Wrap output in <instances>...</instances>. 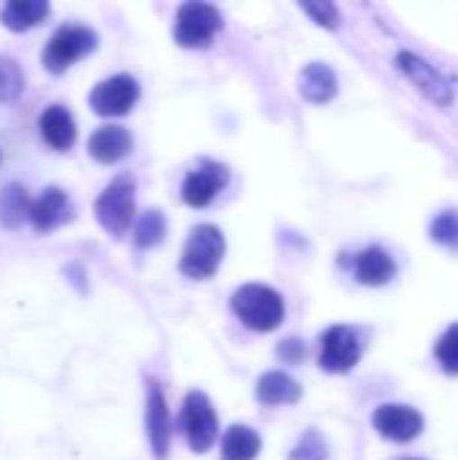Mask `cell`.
<instances>
[{
    "label": "cell",
    "mask_w": 458,
    "mask_h": 460,
    "mask_svg": "<svg viewBox=\"0 0 458 460\" xmlns=\"http://www.w3.org/2000/svg\"><path fill=\"white\" fill-rule=\"evenodd\" d=\"M302 388L297 380H292L283 372H267L256 383V399L267 407H281V404H294L300 402Z\"/></svg>",
    "instance_id": "obj_17"
},
{
    "label": "cell",
    "mask_w": 458,
    "mask_h": 460,
    "mask_svg": "<svg viewBox=\"0 0 458 460\" xmlns=\"http://www.w3.org/2000/svg\"><path fill=\"white\" fill-rule=\"evenodd\" d=\"M49 3L46 0H11L3 5V24L13 32H24L35 24H40L49 16Z\"/></svg>",
    "instance_id": "obj_19"
},
{
    "label": "cell",
    "mask_w": 458,
    "mask_h": 460,
    "mask_svg": "<svg viewBox=\"0 0 458 460\" xmlns=\"http://www.w3.org/2000/svg\"><path fill=\"white\" fill-rule=\"evenodd\" d=\"M94 216L108 234L121 237L135 221V181L130 175L113 178L97 197Z\"/></svg>",
    "instance_id": "obj_2"
},
{
    "label": "cell",
    "mask_w": 458,
    "mask_h": 460,
    "mask_svg": "<svg viewBox=\"0 0 458 460\" xmlns=\"http://www.w3.org/2000/svg\"><path fill=\"white\" fill-rule=\"evenodd\" d=\"M278 356L283 358V361H302V356H305V345L300 342V340H286V342H281V348H278Z\"/></svg>",
    "instance_id": "obj_28"
},
{
    "label": "cell",
    "mask_w": 458,
    "mask_h": 460,
    "mask_svg": "<svg viewBox=\"0 0 458 460\" xmlns=\"http://www.w3.org/2000/svg\"><path fill=\"white\" fill-rule=\"evenodd\" d=\"M73 202L67 199V194L57 186H49L40 191V197L32 202L30 208V221L38 232H51L67 221H73Z\"/></svg>",
    "instance_id": "obj_12"
},
{
    "label": "cell",
    "mask_w": 458,
    "mask_h": 460,
    "mask_svg": "<svg viewBox=\"0 0 458 460\" xmlns=\"http://www.w3.org/2000/svg\"><path fill=\"white\" fill-rule=\"evenodd\" d=\"M300 92L308 102H329L337 92V75L329 65L324 62H310L302 73H300Z\"/></svg>",
    "instance_id": "obj_16"
},
{
    "label": "cell",
    "mask_w": 458,
    "mask_h": 460,
    "mask_svg": "<svg viewBox=\"0 0 458 460\" xmlns=\"http://www.w3.org/2000/svg\"><path fill=\"white\" fill-rule=\"evenodd\" d=\"M38 129L43 140L57 151H67L76 143V121L65 105H49L38 119Z\"/></svg>",
    "instance_id": "obj_15"
},
{
    "label": "cell",
    "mask_w": 458,
    "mask_h": 460,
    "mask_svg": "<svg viewBox=\"0 0 458 460\" xmlns=\"http://www.w3.org/2000/svg\"><path fill=\"white\" fill-rule=\"evenodd\" d=\"M229 170L219 162H202L197 170H192L184 181V202L192 208H205L216 199V194L227 186Z\"/></svg>",
    "instance_id": "obj_10"
},
{
    "label": "cell",
    "mask_w": 458,
    "mask_h": 460,
    "mask_svg": "<svg viewBox=\"0 0 458 460\" xmlns=\"http://www.w3.org/2000/svg\"><path fill=\"white\" fill-rule=\"evenodd\" d=\"M221 30V13L211 3H184L175 13L173 38L184 49L208 46Z\"/></svg>",
    "instance_id": "obj_5"
},
{
    "label": "cell",
    "mask_w": 458,
    "mask_h": 460,
    "mask_svg": "<svg viewBox=\"0 0 458 460\" xmlns=\"http://www.w3.org/2000/svg\"><path fill=\"white\" fill-rule=\"evenodd\" d=\"M432 237L435 243L445 245V248H454L458 251V213L456 210H448V213H440L432 224Z\"/></svg>",
    "instance_id": "obj_24"
},
{
    "label": "cell",
    "mask_w": 458,
    "mask_h": 460,
    "mask_svg": "<svg viewBox=\"0 0 458 460\" xmlns=\"http://www.w3.org/2000/svg\"><path fill=\"white\" fill-rule=\"evenodd\" d=\"M130 151H132V135L124 127H119V124L97 127L92 132V137H89V154L100 164L121 162Z\"/></svg>",
    "instance_id": "obj_14"
},
{
    "label": "cell",
    "mask_w": 458,
    "mask_h": 460,
    "mask_svg": "<svg viewBox=\"0 0 458 460\" xmlns=\"http://www.w3.org/2000/svg\"><path fill=\"white\" fill-rule=\"evenodd\" d=\"M221 259H224V234L211 224H200L189 232V243L181 256V272L192 280H205L216 275Z\"/></svg>",
    "instance_id": "obj_3"
},
{
    "label": "cell",
    "mask_w": 458,
    "mask_h": 460,
    "mask_svg": "<svg viewBox=\"0 0 458 460\" xmlns=\"http://www.w3.org/2000/svg\"><path fill=\"white\" fill-rule=\"evenodd\" d=\"M397 275L394 259L383 248H367L356 259V278L364 286H386Z\"/></svg>",
    "instance_id": "obj_18"
},
{
    "label": "cell",
    "mask_w": 458,
    "mask_h": 460,
    "mask_svg": "<svg viewBox=\"0 0 458 460\" xmlns=\"http://www.w3.org/2000/svg\"><path fill=\"white\" fill-rule=\"evenodd\" d=\"M435 353H437V361L443 364L445 372L458 375V323L456 326H451V329L440 337Z\"/></svg>",
    "instance_id": "obj_25"
},
{
    "label": "cell",
    "mask_w": 458,
    "mask_h": 460,
    "mask_svg": "<svg viewBox=\"0 0 458 460\" xmlns=\"http://www.w3.org/2000/svg\"><path fill=\"white\" fill-rule=\"evenodd\" d=\"M289 460H327V445L321 439L319 431H308L300 445L292 450V458Z\"/></svg>",
    "instance_id": "obj_26"
},
{
    "label": "cell",
    "mask_w": 458,
    "mask_h": 460,
    "mask_svg": "<svg viewBox=\"0 0 458 460\" xmlns=\"http://www.w3.org/2000/svg\"><path fill=\"white\" fill-rule=\"evenodd\" d=\"M375 431L391 442H413L424 431V418L418 410L405 404H383L373 415Z\"/></svg>",
    "instance_id": "obj_9"
},
{
    "label": "cell",
    "mask_w": 458,
    "mask_h": 460,
    "mask_svg": "<svg viewBox=\"0 0 458 460\" xmlns=\"http://www.w3.org/2000/svg\"><path fill=\"white\" fill-rule=\"evenodd\" d=\"M24 75L11 57H0V102H11L22 94Z\"/></svg>",
    "instance_id": "obj_23"
},
{
    "label": "cell",
    "mask_w": 458,
    "mask_h": 460,
    "mask_svg": "<svg viewBox=\"0 0 458 460\" xmlns=\"http://www.w3.org/2000/svg\"><path fill=\"white\" fill-rule=\"evenodd\" d=\"M181 423H184V434L189 439V447L194 453L202 456L216 445V439H219V418H216L213 404L208 402L205 394L194 391V394L186 396Z\"/></svg>",
    "instance_id": "obj_6"
},
{
    "label": "cell",
    "mask_w": 458,
    "mask_h": 460,
    "mask_svg": "<svg viewBox=\"0 0 458 460\" xmlns=\"http://www.w3.org/2000/svg\"><path fill=\"white\" fill-rule=\"evenodd\" d=\"M235 315L254 332H273L283 321V299L262 283H248L232 294Z\"/></svg>",
    "instance_id": "obj_1"
},
{
    "label": "cell",
    "mask_w": 458,
    "mask_h": 460,
    "mask_svg": "<svg viewBox=\"0 0 458 460\" xmlns=\"http://www.w3.org/2000/svg\"><path fill=\"white\" fill-rule=\"evenodd\" d=\"M362 358V345L359 337L354 334V329L348 326H332L324 337H321V356L319 364L324 372L332 375H346L351 372Z\"/></svg>",
    "instance_id": "obj_7"
},
{
    "label": "cell",
    "mask_w": 458,
    "mask_h": 460,
    "mask_svg": "<svg viewBox=\"0 0 458 460\" xmlns=\"http://www.w3.org/2000/svg\"><path fill=\"white\" fill-rule=\"evenodd\" d=\"M30 208L32 199L27 197V189L19 183H8L0 191V224L5 229H16L24 224V218H30Z\"/></svg>",
    "instance_id": "obj_20"
},
{
    "label": "cell",
    "mask_w": 458,
    "mask_h": 460,
    "mask_svg": "<svg viewBox=\"0 0 458 460\" xmlns=\"http://www.w3.org/2000/svg\"><path fill=\"white\" fill-rule=\"evenodd\" d=\"M165 232H167V224H165L162 210H146L143 216H138L132 237L138 248H154L165 240Z\"/></svg>",
    "instance_id": "obj_22"
},
{
    "label": "cell",
    "mask_w": 458,
    "mask_h": 460,
    "mask_svg": "<svg viewBox=\"0 0 458 460\" xmlns=\"http://www.w3.org/2000/svg\"><path fill=\"white\" fill-rule=\"evenodd\" d=\"M397 65H400V70H405V73L410 75V81H413L429 100H435V102L443 105V108L454 102V89H451V84H448L429 62L418 59V57L410 54V51H402V54L397 57Z\"/></svg>",
    "instance_id": "obj_11"
},
{
    "label": "cell",
    "mask_w": 458,
    "mask_h": 460,
    "mask_svg": "<svg viewBox=\"0 0 458 460\" xmlns=\"http://www.w3.org/2000/svg\"><path fill=\"white\" fill-rule=\"evenodd\" d=\"M410 460H416V458H410Z\"/></svg>",
    "instance_id": "obj_29"
},
{
    "label": "cell",
    "mask_w": 458,
    "mask_h": 460,
    "mask_svg": "<svg viewBox=\"0 0 458 460\" xmlns=\"http://www.w3.org/2000/svg\"><path fill=\"white\" fill-rule=\"evenodd\" d=\"M97 49V35L94 30L89 27H81V24H65L59 27L46 49H43V67L51 70V73H65L73 62H78L81 57L92 54Z\"/></svg>",
    "instance_id": "obj_4"
},
{
    "label": "cell",
    "mask_w": 458,
    "mask_h": 460,
    "mask_svg": "<svg viewBox=\"0 0 458 460\" xmlns=\"http://www.w3.org/2000/svg\"><path fill=\"white\" fill-rule=\"evenodd\" d=\"M262 450V439L248 426H232L221 442V460H254Z\"/></svg>",
    "instance_id": "obj_21"
},
{
    "label": "cell",
    "mask_w": 458,
    "mask_h": 460,
    "mask_svg": "<svg viewBox=\"0 0 458 460\" xmlns=\"http://www.w3.org/2000/svg\"><path fill=\"white\" fill-rule=\"evenodd\" d=\"M138 94H140L138 81L121 73V75H111L100 81L89 94V105L100 116H124L135 105Z\"/></svg>",
    "instance_id": "obj_8"
},
{
    "label": "cell",
    "mask_w": 458,
    "mask_h": 460,
    "mask_svg": "<svg viewBox=\"0 0 458 460\" xmlns=\"http://www.w3.org/2000/svg\"><path fill=\"white\" fill-rule=\"evenodd\" d=\"M146 429H148V442H151V450L159 460L167 458L170 453V437H173V429H170V410H167V402L162 396V388L157 383H148V412H146Z\"/></svg>",
    "instance_id": "obj_13"
},
{
    "label": "cell",
    "mask_w": 458,
    "mask_h": 460,
    "mask_svg": "<svg viewBox=\"0 0 458 460\" xmlns=\"http://www.w3.org/2000/svg\"><path fill=\"white\" fill-rule=\"evenodd\" d=\"M302 11L313 16V22H319L321 27L337 30L340 27V13L332 3L321 0V3H302Z\"/></svg>",
    "instance_id": "obj_27"
}]
</instances>
